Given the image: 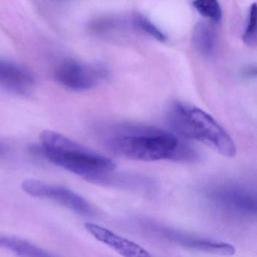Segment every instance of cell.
I'll return each instance as SVG.
<instances>
[{
  "instance_id": "cell-8",
  "label": "cell",
  "mask_w": 257,
  "mask_h": 257,
  "mask_svg": "<svg viewBox=\"0 0 257 257\" xmlns=\"http://www.w3.org/2000/svg\"><path fill=\"white\" fill-rule=\"evenodd\" d=\"M35 79L29 70L12 61L0 59V88L18 95L28 96L35 89Z\"/></svg>"
},
{
  "instance_id": "cell-12",
  "label": "cell",
  "mask_w": 257,
  "mask_h": 257,
  "mask_svg": "<svg viewBox=\"0 0 257 257\" xmlns=\"http://www.w3.org/2000/svg\"><path fill=\"white\" fill-rule=\"evenodd\" d=\"M192 6L203 17L214 22L220 21L222 10L218 0H194Z\"/></svg>"
},
{
  "instance_id": "cell-9",
  "label": "cell",
  "mask_w": 257,
  "mask_h": 257,
  "mask_svg": "<svg viewBox=\"0 0 257 257\" xmlns=\"http://www.w3.org/2000/svg\"><path fill=\"white\" fill-rule=\"evenodd\" d=\"M85 228L97 240L109 246L123 256L148 257L151 255L150 252L141 245L101 225L86 222Z\"/></svg>"
},
{
  "instance_id": "cell-1",
  "label": "cell",
  "mask_w": 257,
  "mask_h": 257,
  "mask_svg": "<svg viewBox=\"0 0 257 257\" xmlns=\"http://www.w3.org/2000/svg\"><path fill=\"white\" fill-rule=\"evenodd\" d=\"M98 136L108 151L132 160L192 162L199 159L196 150L175 133L154 126L112 123L103 125Z\"/></svg>"
},
{
  "instance_id": "cell-10",
  "label": "cell",
  "mask_w": 257,
  "mask_h": 257,
  "mask_svg": "<svg viewBox=\"0 0 257 257\" xmlns=\"http://www.w3.org/2000/svg\"><path fill=\"white\" fill-rule=\"evenodd\" d=\"M0 247L10 249L20 256L50 257L53 254L34 243L16 236L0 233Z\"/></svg>"
},
{
  "instance_id": "cell-15",
  "label": "cell",
  "mask_w": 257,
  "mask_h": 257,
  "mask_svg": "<svg viewBox=\"0 0 257 257\" xmlns=\"http://www.w3.org/2000/svg\"><path fill=\"white\" fill-rule=\"evenodd\" d=\"M6 153V147L4 144H0V156H4Z\"/></svg>"
},
{
  "instance_id": "cell-14",
  "label": "cell",
  "mask_w": 257,
  "mask_h": 257,
  "mask_svg": "<svg viewBox=\"0 0 257 257\" xmlns=\"http://www.w3.org/2000/svg\"><path fill=\"white\" fill-rule=\"evenodd\" d=\"M256 5L252 4L249 9L247 26L243 34V41L249 47L256 46Z\"/></svg>"
},
{
  "instance_id": "cell-4",
  "label": "cell",
  "mask_w": 257,
  "mask_h": 257,
  "mask_svg": "<svg viewBox=\"0 0 257 257\" xmlns=\"http://www.w3.org/2000/svg\"><path fill=\"white\" fill-rule=\"evenodd\" d=\"M206 195L215 207L227 214L242 219L256 216L255 192L243 185L219 183L211 186Z\"/></svg>"
},
{
  "instance_id": "cell-3",
  "label": "cell",
  "mask_w": 257,
  "mask_h": 257,
  "mask_svg": "<svg viewBox=\"0 0 257 257\" xmlns=\"http://www.w3.org/2000/svg\"><path fill=\"white\" fill-rule=\"evenodd\" d=\"M167 118L176 135L205 144L225 157L233 158L237 154V147L231 135L203 109L175 103L168 109Z\"/></svg>"
},
{
  "instance_id": "cell-11",
  "label": "cell",
  "mask_w": 257,
  "mask_h": 257,
  "mask_svg": "<svg viewBox=\"0 0 257 257\" xmlns=\"http://www.w3.org/2000/svg\"><path fill=\"white\" fill-rule=\"evenodd\" d=\"M192 43L198 53L204 57L212 56L216 46L214 30L205 22L197 24L192 34Z\"/></svg>"
},
{
  "instance_id": "cell-6",
  "label": "cell",
  "mask_w": 257,
  "mask_h": 257,
  "mask_svg": "<svg viewBox=\"0 0 257 257\" xmlns=\"http://www.w3.org/2000/svg\"><path fill=\"white\" fill-rule=\"evenodd\" d=\"M146 227L152 234L183 249L220 255H234L236 251L235 247L227 242L189 234L157 224L150 223Z\"/></svg>"
},
{
  "instance_id": "cell-7",
  "label": "cell",
  "mask_w": 257,
  "mask_h": 257,
  "mask_svg": "<svg viewBox=\"0 0 257 257\" xmlns=\"http://www.w3.org/2000/svg\"><path fill=\"white\" fill-rule=\"evenodd\" d=\"M22 188L31 196L52 200L82 216H91L94 213L92 206L85 198L64 186L29 179L22 182Z\"/></svg>"
},
{
  "instance_id": "cell-2",
  "label": "cell",
  "mask_w": 257,
  "mask_h": 257,
  "mask_svg": "<svg viewBox=\"0 0 257 257\" xmlns=\"http://www.w3.org/2000/svg\"><path fill=\"white\" fill-rule=\"evenodd\" d=\"M40 141L45 157L54 165L91 183L112 182L116 164L109 158L52 131L42 132Z\"/></svg>"
},
{
  "instance_id": "cell-13",
  "label": "cell",
  "mask_w": 257,
  "mask_h": 257,
  "mask_svg": "<svg viewBox=\"0 0 257 257\" xmlns=\"http://www.w3.org/2000/svg\"><path fill=\"white\" fill-rule=\"evenodd\" d=\"M134 25L142 32L159 42L166 41V37L161 30H159L150 19L142 15H136L133 18Z\"/></svg>"
},
{
  "instance_id": "cell-5",
  "label": "cell",
  "mask_w": 257,
  "mask_h": 257,
  "mask_svg": "<svg viewBox=\"0 0 257 257\" xmlns=\"http://www.w3.org/2000/svg\"><path fill=\"white\" fill-rule=\"evenodd\" d=\"M105 67L75 60L63 61L57 66L55 77L61 85L72 91H88L107 77Z\"/></svg>"
}]
</instances>
